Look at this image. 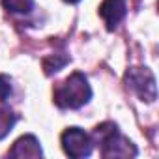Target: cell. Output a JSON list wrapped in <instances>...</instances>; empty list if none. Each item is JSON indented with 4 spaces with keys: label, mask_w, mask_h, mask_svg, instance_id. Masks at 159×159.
<instances>
[{
    "label": "cell",
    "mask_w": 159,
    "mask_h": 159,
    "mask_svg": "<svg viewBox=\"0 0 159 159\" xmlns=\"http://www.w3.org/2000/svg\"><path fill=\"white\" fill-rule=\"evenodd\" d=\"M127 13L125 0H103L99 6V15L109 30H114Z\"/></svg>",
    "instance_id": "5b68a950"
},
{
    "label": "cell",
    "mask_w": 159,
    "mask_h": 159,
    "mask_svg": "<svg viewBox=\"0 0 159 159\" xmlns=\"http://www.w3.org/2000/svg\"><path fill=\"white\" fill-rule=\"evenodd\" d=\"M127 86L142 99V101H155L157 98V86H155V77L148 67H131L125 73Z\"/></svg>",
    "instance_id": "3957f363"
},
{
    "label": "cell",
    "mask_w": 159,
    "mask_h": 159,
    "mask_svg": "<svg viewBox=\"0 0 159 159\" xmlns=\"http://www.w3.org/2000/svg\"><path fill=\"white\" fill-rule=\"evenodd\" d=\"M66 2H69V4H75V2H79V0H66Z\"/></svg>",
    "instance_id": "30bf717a"
},
{
    "label": "cell",
    "mask_w": 159,
    "mask_h": 159,
    "mask_svg": "<svg viewBox=\"0 0 159 159\" xmlns=\"http://www.w3.org/2000/svg\"><path fill=\"white\" fill-rule=\"evenodd\" d=\"M43 152H41V146H39V140L34 137V135H25L21 137L10 150V155L11 157H39Z\"/></svg>",
    "instance_id": "8992f818"
},
{
    "label": "cell",
    "mask_w": 159,
    "mask_h": 159,
    "mask_svg": "<svg viewBox=\"0 0 159 159\" xmlns=\"http://www.w3.org/2000/svg\"><path fill=\"white\" fill-rule=\"evenodd\" d=\"M62 148L69 157H88L94 150V140L81 127H67L62 133Z\"/></svg>",
    "instance_id": "277c9868"
},
{
    "label": "cell",
    "mask_w": 159,
    "mask_h": 159,
    "mask_svg": "<svg viewBox=\"0 0 159 159\" xmlns=\"http://www.w3.org/2000/svg\"><path fill=\"white\" fill-rule=\"evenodd\" d=\"M92 98V88L83 73H71L54 88V103L60 109H81Z\"/></svg>",
    "instance_id": "7a4b0ae2"
},
{
    "label": "cell",
    "mask_w": 159,
    "mask_h": 159,
    "mask_svg": "<svg viewBox=\"0 0 159 159\" xmlns=\"http://www.w3.org/2000/svg\"><path fill=\"white\" fill-rule=\"evenodd\" d=\"M92 140L101 146L103 157H135L139 153L137 146L129 139H125L112 122L98 125L92 133Z\"/></svg>",
    "instance_id": "6da1fadb"
},
{
    "label": "cell",
    "mask_w": 159,
    "mask_h": 159,
    "mask_svg": "<svg viewBox=\"0 0 159 159\" xmlns=\"http://www.w3.org/2000/svg\"><path fill=\"white\" fill-rule=\"evenodd\" d=\"M11 94V79L8 75H0V101H6Z\"/></svg>",
    "instance_id": "9c48e42d"
},
{
    "label": "cell",
    "mask_w": 159,
    "mask_h": 159,
    "mask_svg": "<svg viewBox=\"0 0 159 159\" xmlns=\"http://www.w3.org/2000/svg\"><path fill=\"white\" fill-rule=\"evenodd\" d=\"M2 6L11 13H28L34 8V0H2Z\"/></svg>",
    "instance_id": "ba28073f"
},
{
    "label": "cell",
    "mask_w": 159,
    "mask_h": 159,
    "mask_svg": "<svg viewBox=\"0 0 159 159\" xmlns=\"http://www.w3.org/2000/svg\"><path fill=\"white\" fill-rule=\"evenodd\" d=\"M15 122H17V116L10 109H0V140H2L6 135H10Z\"/></svg>",
    "instance_id": "52a82bcc"
}]
</instances>
